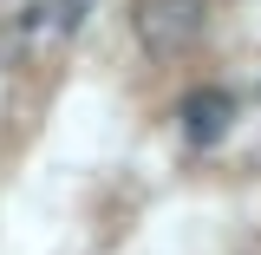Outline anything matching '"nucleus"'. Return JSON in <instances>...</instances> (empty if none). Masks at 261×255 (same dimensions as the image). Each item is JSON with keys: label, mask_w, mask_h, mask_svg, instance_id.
<instances>
[{"label": "nucleus", "mask_w": 261, "mask_h": 255, "mask_svg": "<svg viewBox=\"0 0 261 255\" xmlns=\"http://www.w3.org/2000/svg\"><path fill=\"white\" fill-rule=\"evenodd\" d=\"M209 20V0H144L137 7V39L150 46V53H190L196 33Z\"/></svg>", "instance_id": "nucleus-1"}, {"label": "nucleus", "mask_w": 261, "mask_h": 255, "mask_svg": "<svg viewBox=\"0 0 261 255\" xmlns=\"http://www.w3.org/2000/svg\"><path fill=\"white\" fill-rule=\"evenodd\" d=\"M228 125H235V98L228 92H216V85H202V92H190L183 98V137L190 144H222L228 137Z\"/></svg>", "instance_id": "nucleus-2"}, {"label": "nucleus", "mask_w": 261, "mask_h": 255, "mask_svg": "<svg viewBox=\"0 0 261 255\" xmlns=\"http://www.w3.org/2000/svg\"><path fill=\"white\" fill-rule=\"evenodd\" d=\"M85 13H92V0H27L20 33H27L33 46H53V39H65V33L85 27Z\"/></svg>", "instance_id": "nucleus-3"}]
</instances>
